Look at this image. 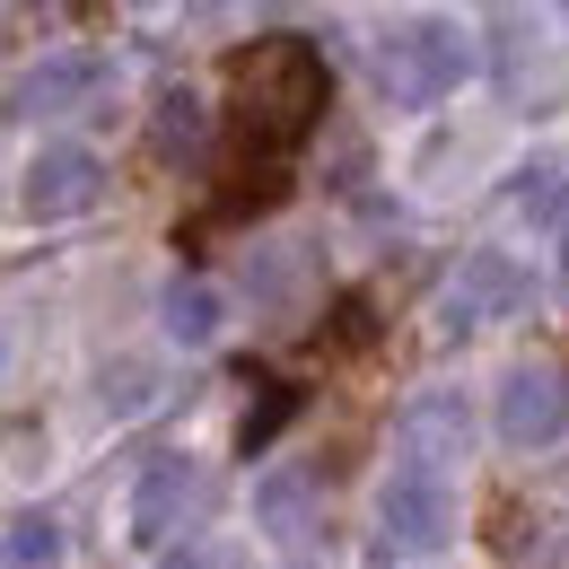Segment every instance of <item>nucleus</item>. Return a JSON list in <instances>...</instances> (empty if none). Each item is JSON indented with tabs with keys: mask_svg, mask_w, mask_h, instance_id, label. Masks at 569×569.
<instances>
[{
	"mask_svg": "<svg viewBox=\"0 0 569 569\" xmlns=\"http://www.w3.org/2000/svg\"><path fill=\"white\" fill-rule=\"evenodd\" d=\"M325 106H333V71L307 36H263L237 62V132H246V158H263V167H289L316 141Z\"/></svg>",
	"mask_w": 569,
	"mask_h": 569,
	"instance_id": "1",
	"label": "nucleus"
},
{
	"mask_svg": "<svg viewBox=\"0 0 569 569\" xmlns=\"http://www.w3.org/2000/svg\"><path fill=\"white\" fill-rule=\"evenodd\" d=\"M368 71H377V97H386V106L429 114V106H447V97L473 79V27H465V18H395V27L377 36Z\"/></svg>",
	"mask_w": 569,
	"mask_h": 569,
	"instance_id": "2",
	"label": "nucleus"
},
{
	"mask_svg": "<svg viewBox=\"0 0 569 569\" xmlns=\"http://www.w3.org/2000/svg\"><path fill=\"white\" fill-rule=\"evenodd\" d=\"M456 473H429V465H386L377 482V569L386 561H438L456 543Z\"/></svg>",
	"mask_w": 569,
	"mask_h": 569,
	"instance_id": "3",
	"label": "nucleus"
},
{
	"mask_svg": "<svg viewBox=\"0 0 569 569\" xmlns=\"http://www.w3.org/2000/svg\"><path fill=\"white\" fill-rule=\"evenodd\" d=\"M535 298V281H526V263L517 254H465L447 281H438V298H429V333L438 342H473V333H491V325H508L517 307Z\"/></svg>",
	"mask_w": 569,
	"mask_h": 569,
	"instance_id": "4",
	"label": "nucleus"
},
{
	"mask_svg": "<svg viewBox=\"0 0 569 569\" xmlns=\"http://www.w3.org/2000/svg\"><path fill=\"white\" fill-rule=\"evenodd\" d=\"M97 88H114V62H106V53H71V44H53L44 62H27V71L9 79V123H53V114H79Z\"/></svg>",
	"mask_w": 569,
	"mask_h": 569,
	"instance_id": "5",
	"label": "nucleus"
},
{
	"mask_svg": "<svg viewBox=\"0 0 569 569\" xmlns=\"http://www.w3.org/2000/svg\"><path fill=\"white\" fill-rule=\"evenodd\" d=\"M491 421L508 447H552L569 429V368H552V359H517L508 377H499L491 395Z\"/></svg>",
	"mask_w": 569,
	"mask_h": 569,
	"instance_id": "6",
	"label": "nucleus"
},
{
	"mask_svg": "<svg viewBox=\"0 0 569 569\" xmlns=\"http://www.w3.org/2000/svg\"><path fill=\"white\" fill-rule=\"evenodd\" d=\"M97 193H106V158L88 141H44L18 167V211L27 219H79Z\"/></svg>",
	"mask_w": 569,
	"mask_h": 569,
	"instance_id": "7",
	"label": "nucleus"
},
{
	"mask_svg": "<svg viewBox=\"0 0 569 569\" xmlns=\"http://www.w3.org/2000/svg\"><path fill=\"white\" fill-rule=\"evenodd\" d=\"M395 465H429V473L473 465V403H465L456 386L412 395V403H403V421H395Z\"/></svg>",
	"mask_w": 569,
	"mask_h": 569,
	"instance_id": "8",
	"label": "nucleus"
},
{
	"mask_svg": "<svg viewBox=\"0 0 569 569\" xmlns=\"http://www.w3.org/2000/svg\"><path fill=\"white\" fill-rule=\"evenodd\" d=\"M193 499H202V465L184 456V447H167V456H149L141 482H132V508H123V526H132V543L141 552H167L176 535H184V517H193Z\"/></svg>",
	"mask_w": 569,
	"mask_h": 569,
	"instance_id": "9",
	"label": "nucleus"
},
{
	"mask_svg": "<svg viewBox=\"0 0 569 569\" xmlns=\"http://www.w3.org/2000/svg\"><path fill=\"white\" fill-rule=\"evenodd\" d=\"M158 333H167L176 351H211L219 333H228V289H219V281H167V298H158Z\"/></svg>",
	"mask_w": 569,
	"mask_h": 569,
	"instance_id": "10",
	"label": "nucleus"
},
{
	"mask_svg": "<svg viewBox=\"0 0 569 569\" xmlns=\"http://www.w3.org/2000/svg\"><path fill=\"white\" fill-rule=\"evenodd\" d=\"M254 526H263L272 543H307V535H316V473H307V465H272V473L254 482Z\"/></svg>",
	"mask_w": 569,
	"mask_h": 569,
	"instance_id": "11",
	"label": "nucleus"
},
{
	"mask_svg": "<svg viewBox=\"0 0 569 569\" xmlns=\"http://www.w3.org/2000/svg\"><path fill=\"white\" fill-rule=\"evenodd\" d=\"M149 149L167 158V167H184V158H202L211 149V97L202 88H158V114H149Z\"/></svg>",
	"mask_w": 569,
	"mask_h": 569,
	"instance_id": "12",
	"label": "nucleus"
},
{
	"mask_svg": "<svg viewBox=\"0 0 569 569\" xmlns=\"http://www.w3.org/2000/svg\"><path fill=\"white\" fill-rule=\"evenodd\" d=\"M9 569H62V517L53 508H9Z\"/></svg>",
	"mask_w": 569,
	"mask_h": 569,
	"instance_id": "13",
	"label": "nucleus"
},
{
	"mask_svg": "<svg viewBox=\"0 0 569 569\" xmlns=\"http://www.w3.org/2000/svg\"><path fill=\"white\" fill-rule=\"evenodd\" d=\"M508 211H526V219H569L561 167H552V158H543V167H517V176H508Z\"/></svg>",
	"mask_w": 569,
	"mask_h": 569,
	"instance_id": "14",
	"label": "nucleus"
},
{
	"mask_svg": "<svg viewBox=\"0 0 569 569\" xmlns=\"http://www.w3.org/2000/svg\"><path fill=\"white\" fill-rule=\"evenodd\" d=\"M561 272H569V219H561Z\"/></svg>",
	"mask_w": 569,
	"mask_h": 569,
	"instance_id": "15",
	"label": "nucleus"
},
{
	"mask_svg": "<svg viewBox=\"0 0 569 569\" xmlns=\"http://www.w3.org/2000/svg\"><path fill=\"white\" fill-rule=\"evenodd\" d=\"M561 27H569V9H561Z\"/></svg>",
	"mask_w": 569,
	"mask_h": 569,
	"instance_id": "16",
	"label": "nucleus"
},
{
	"mask_svg": "<svg viewBox=\"0 0 569 569\" xmlns=\"http://www.w3.org/2000/svg\"><path fill=\"white\" fill-rule=\"evenodd\" d=\"M298 569H316V561H298Z\"/></svg>",
	"mask_w": 569,
	"mask_h": 569,
	"instance_id": "17",
	"label": "nucleus"
}]
</instances>
